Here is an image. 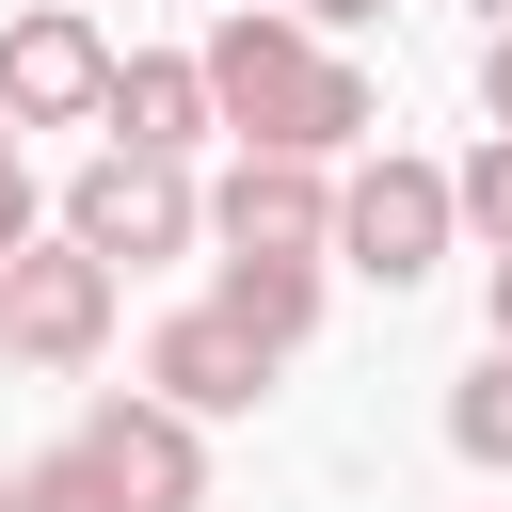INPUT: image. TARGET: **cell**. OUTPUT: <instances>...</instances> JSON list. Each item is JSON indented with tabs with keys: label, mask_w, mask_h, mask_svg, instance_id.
I'll return each mask as SVG.
<instances>
[{
	"label": "cell",
	"mask_w": 512,
	"mask_h": 512,
	"mask_svg": "<svg viewBox=\"0 0 512 512\" xmlns=\"http://www.w3.org/2000/svg\"><path fill=\"white\" fill-rule=\"evenodd\" d=\"M192 64H208V112H224L256 160H336V144H368V128H384L368 64H336V48H320L288 0H240V16H224Z\"/></svg>",
	"instance_id": "6da1fadb"
},
{
	"label": "cell",
	"mask_w": 512,
	"mask_h": 512,
	"mask_svg": "<svg viewBox=\"0 0 512 512\" xmlns=\"http://www.w3.org/2000/svg\"><path fill=\"white\" fill-rule=\"evenodd\" d=\"M64 240H80L96 272H160V256L208 240V192H192V160H128V144H96L80 192H64Z\"/></svg>",
	"instance_id": "7a4b0ae2"
},
{
	"label": "cell",
	"mask_w": 512,
	"mask_h": 512,
	"mask_svg": "<svg viewBox=\"0 0 512 512\" xmlns=\"http://www.w3.org/2000/svg\"><path fill=\"white\" fill-rule=\"evenodd\" d=\"M112 32H96V0H16L0 16V112L16 128H96L112 112Z\"/></svg>",
	"instance_id": "3957f363"
},
{
	"label": "cell",
	"mask_w": 512,
	"mask_h": 512,
	"mask_svg": "<svg viewBox=\"0 0 512 512\" xmlns=\"http://www.w3.org/2000/svg\"><path fill=\"white\" fill-rule=\"evenodd\" d=\"M64 448H80V480H96L112 512H208V432H192L176 400H96Z\"/></svg>",
	"instance_id": "277c9868"
},
{
	"label": "cell",
	"mask_w": 512,
	"mask_h": 512,
	"mask_svg": "<svg viewBox=\"0 0 512 512\" xmlns=\"http://www.w3.org/2000/svg\"><path fill=\"white\" fill-rule=\"evenodd\" d=\"M448 240H464V208H448V176H432V160H400V144L336 192V256H352L368 288H416Z\"/></svg>",
	"instance_id": "5b68a950"
},
{
	"label": "cell",
	"mask_w": 512,
	"mask_h": 512,
	"mask_svg": "<svg viewBox=\"0 0 512 512\" xmlns=\"http://www.w3.org/2000/svg\"><path fill=\"white\" fill-rule=\"evenodd\" d=\"M0 352H16V368H96V352H112V272H96L80 240L0 256Z\"/></svg>",
	"instance_id": "8992f818"
},
{
	"label": "cell",
	"mask_w": 512,
	"mask_h": 512,
	"mask_svg": "<svg viewBox=\"0 0 512 512\" xmlns=\"http://www.w3.org/2000/svg\"><path fill=\"white\" fill-rule=\"evenodd\" d=\"M272 368H288V352H256L224 304H176V320L144 336V400H176L192 432H208V416H256V400H272Z\"/></svg>",
	"instance_id": "52a82bcc"
},
{
	"label": "cell",
	"mask_w": 512,
	"mask_h": 512,
	"mask_svg": "<svg viewBox=\"0 0 512 512\" xmlns=\"http://www.w3.org/2000/svg\"><path fill=\"white\" fill-rule=\"evenodd\" d=\"M208 240L224 256H336V176L320 160H224V192H208Z\"/></svg>",
	"instance_id": "ba28073f"
},
{
	"label": "cell",
	"mask_w": 512,
	"mask_h": 512,
	"mask_svg": "<svg viewBox=\"0 0 512 512\" xmlns=\"http://www.w3.org/2000/svg\"><path fill=\"white\" fill-rule=\"evenodd\" d=\"M96 128H112L128 160H192V144H208L224 112H208V64H192V48H128V64H112V112H96Z\"/></svg>",
	"instance_id": "9c48e42d"
},
{
	"label": "cell",
	"mask_w": 512,
	"mask_h": 512,
	"mask_svg": "<svg viewBox=\"0 0 512 512\" xmlns=\"http://www.w3.org/2000/svg\"><path fill=\"white\" fill-rule=\"evenodd\" d=\"M256 352H304L320 336V256H224V288H208Z\"/></svg>",
	"instance_id": "30bf717a"
},
{
	"label": "cell",
	"mask_w": 512,
	"mask_h": 512,
	"mask_svg": "<svg viewBox=\"0 0 512 512\" xmlns=\"http://www.w3.org/2000/svg\"><path fill=\"white\" fill-rule=\"evenodd\" d=\"M448 448H464V464H512V352H480V368L448 384Z\"/></svg>",
	"instance_id": "8fae6325"
},
{
	"label": "cell",
	"mask_w": 512,
	"mask_h": 512,
	"mask_svg": "<svg viewBox=\"0 0 512 512\" xmlns=\"http://www.w3.org/2000/svg\"><path fill=\"white\" fill-rule=\"evenodd\" d=\"M448 208H464L480 240H512V128H480V160L448 176Z\"/></svg>",
	"instance_id": "7c38bea8"
},
{
	"label": "cell",
	"mask_w": 512,
	"mask_h": 512,
	"mask_svg": "<svg viewBox=\"0 0 512 512\" xmlns=\"http://www.w3.org/2000/svg\"><path fill=\"white\" fill-rule=\"evenodd\" d=\"M0 256H32V160H16V112H0Z\"/></svg>",
	"instance_id": "4fadbf2b"
},
{
	"label": "cell",
	"mask_w": 512,
	"mask_h": 512,
	"mask_svg": "<svg viewBox=\"0 0 512 512\" xmlns=\"http://www.w3.org/2000/svg\"><path fill=\"white\" fill-rule=\"evenodd\" d=\"M480 112H496V128H512V16H496V32H480Z\"/></svg>",
	"instance_id": "5bb4252c"
},
{
	"label": "cell",
	"mask_w": 512,
	"mask_h": 512,
	"mask_svg": "<svg viewBox=\"0 0 512 512\" xmlns=\"http://www.w3.org/2000/svg\"><path fill=\"white\" fill-rule=\"evenodd\" d=\"M480 320H496V352H512V240L480 256Z\"/></svg>",
	"instance_id": "9a60e30c"
},
{
	"label": "cell",
	"mask_w": 512,
	"mask_h": 512,
	"mask_svg": "<svg viewBox=\"0 0 512 512\" xmlns=\"http://www.w3.org/2000/svg\"><path fill=\"white\" fill-rule=\"evenodd\" d=\"M304 32H368V16H400V0H288Z\"/></svg>",
	"instance_id": "2e32d148"
},
{
	"label": "cell",
	"mask_w": 512,
	"mask_h": 512,
	"mask_svg": "<svg viewBox=\"0 0 512 512\" xmlns=\"http://www.w3.org/2000/svg\"><path fill=\"white\" fill-rule=\"evenodd\" d=\"M0 512H16V480H0Z\"/></svg>",
	"instance_id": "e0dca14e"
}]
</instances>
